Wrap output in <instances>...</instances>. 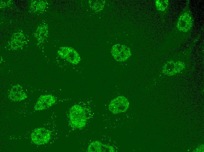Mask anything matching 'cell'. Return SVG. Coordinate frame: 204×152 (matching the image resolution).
Returning a JSON list of instances; mask_svg holds the SVG:
<instances>
[{
  "instance_id": "1",
  "label": "cell",
  "mask_w": 204,
  "mask_h": 152,
  "mask_svg": "<svg viewBox=\"0 0 204 152\" xmlns=\"http://www.w3.org/2000/svg\"><path fill=\"white\" fill-rule=\"evenodd\" d=\"M85 110L78 105L72 106L69 113V122L74 128L79 129L83 127L86 124L87 117Z\"/></svg>"
},
{
  "instance_id": "2",
  "label": "cell",
  "mask_w": 204,
  "mask_h": 152,
  "mask_svg": "<svg viewBox=\"0 0 204 152\" xmlns=\"http://www.w3.org/2000/svg\"><path fill=\"white\" fill-rule=\"evenodd\" d=\"M129 103L123 96H119L112 100L108 106L109 110L113 114L125 112L129 108Z\"/></svg>"
},
{
  "instance_id": "3",
  "label": "cell",
  "mask_w": 204,
  "mask_h": 152,
  "mask_svg": "<svg viewBox=\"0 0 204 152\" xmlns=\"http://www.w3.org/2000/svg\"><path fill=\"white\" fill-rule=\"evenodd\" d=\"M59 55L70 63L76 65L81 61L79 53L74 48L69 47H62L58 52Z\"/></svg>"
},
{
  "instance_id": "4",
  "label": "cell",
  "mask_w": 204,
  "mask_h": 152,
  "mask_svg": "<svg viewBox=\"0 0 204 152\" xmlns=\"http://www.w3.org/2000/svg\"><path fill=\"white\" fill-rule=\"evenodd\" d=\"M51 135V132L49 130L44 127H40L34 129L31 134V138L35 144L42 145L49 141Z\"/></svg>"
},
{
  "instance_id": "5",
  "label": "cell",
  "mask_w": 204,
  "mask_h": 152,
  "mask_svg": "<svg viewBox=\"0 0 204 152\" xmlns=\"http://www.w3.org/2000/svg\"><path fill=\"white\" fill-rule=\"evenodd\" d=\"M111 53L117 61L123 62L127 59L131 55L130 49L125 45L117 44L112 48Z\"/></svg>"
},
{
  "instance_id": "6",
  "label": "cell",
  "mask_w": 204,
  "mask_h": 152,
  "mask_svg": "<svg viewBox=\"0 0 204 152\" xmlns=\"http://www.w3.org/2000/svg\"><path fill=\"white\" fill-rule=\"evenodd\" d=\"M56 102L55 97L50 94L42 95L40 96L34 107L36 110H41L50 107Z\"/></svg>"
},
{
  "instance_id": "7",
  "label": "cell",
  "mask_w": 204,
  "mask_h": 152,
  "mask_svg": "<svg viewBox=\"0 0 204 152\" xmlns=\"http://www.w3.org/2000/svg\"><path fill=\"white\" fill-rule=\"evenodd\" d=\"M9 97L14 101H21L27 98V96L20 85L13 86L10 90Z\"/></svg>"
},
{
  "instance_id": "8",
  "label": "cell",
  "mask_w": 204,
  "mask_h": 152,
  "mask_svg": "<svg viewBox=\"0 0 204 152\" xmlns=\"http://www.w3.org/2000/svg\"><path fill=\"white\" fill-rule=\"evenodd\" d=\"M87 151L90 152H114L113 147L103 144L96 141L91 143L89 145Z\"/></svg>"
}]
</instances>
